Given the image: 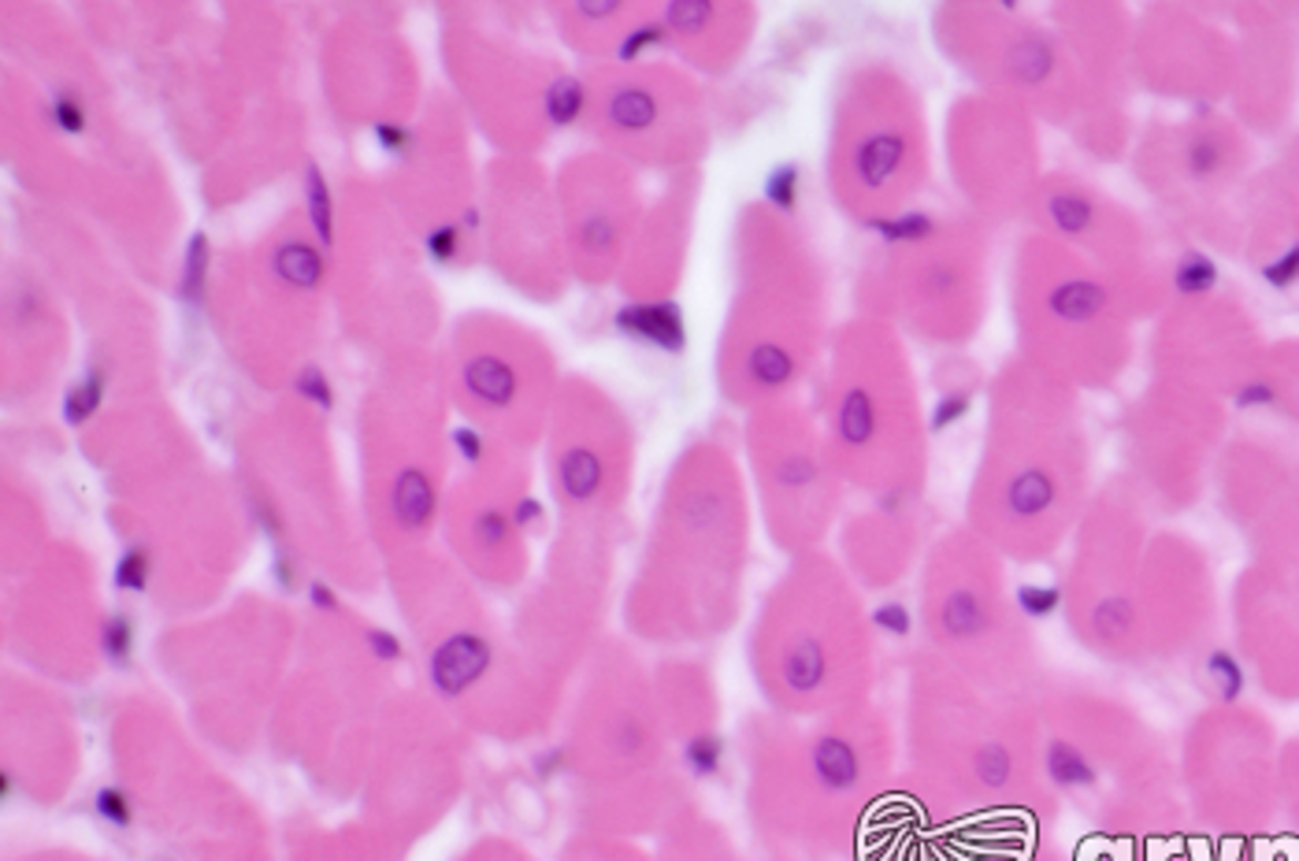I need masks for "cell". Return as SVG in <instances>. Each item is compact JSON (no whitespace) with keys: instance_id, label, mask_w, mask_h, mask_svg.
I'll use <instances>...</instances> for the list:
<instances>
[{"instance_id":"obj_1","label":"cell","mask_w":1299,"mask_h":861,"mask_svg":"<svg viewBox=\"0 0 1299 861\" xmlns=\"http://www.w3.org/2000/svg\"><path fill=\"white\" fill-rule=\"evenodd\" d=\"M1081 390L1006 357L988 382L965 527L1006 565L1051 561L1095 498Z\"/></svg>"},{"instance_id":"obj_2","label":"cell","mask_w":1299,"mask_h":861,"mask_svg":"<svg viewBox=\"0 0 1299 861\" xmlns=\"http://www.w3.org/2000/svg\"><path fill=\"white\" fill-rule=\"evenodd\" d=\"M907 750L913 802L940 824L1036 836L1058 813L1040 776L1029 698L988 695L924 650L910 662Z\"/></svg>"},{"instance_id":"obj_3","label":"cell","mask_w":1299,"mask_h":861,"mask_svg":"<svg viewBox=\"0 0 1299 861\" xmlns=\"http://www.w3.org/2000/svg\"><path fill=\"white\" fill-rule=\"evenodd\" d=\"M1014 357L1081 390H1114L1133 360V327L1155 308L1073 249L1021 230L1010 253Z\"/></svg>"},{"instance_id":"obj_4","label":"cell","mask_w":1299,"mask_h":861,"mask_svg":"<svg viewBox=\"0 0 1299 861\" xmlns=\"http://www.w3.org/2000/svg\"><path fill=\"white\" fill-rule=\"evenodd\" d=\"M1062 583L1070 632L1103 662H1144L1180 632L1174 613L1177 576L1144 524V502L1128 480L1103 483L1073 531Z\"/></svg>"},{"instance_id":"obj_5","label":"cell","mask_w":1299,"mask_h":861,"mask_svg":"<svg viewBox=\"0 0 1299 861\" xmlns=\"http://www.w3.org/2000/svg\"><path fill=\"white\" fill-rule=\"evenodd\" d=\"M924 654L995 698L1025 701L1043 684L1036 635L1006 583V561L965 524L921 557Z\"/></svg>"},{"instance_id":"obj_6","label":"cell","mask_w":1299,"mask_h":861,"mask_svg":"<svg viewBox=\"0 0 1299 861\" xmlns=\"http://www.w3.org/2000/svg\"><path fill=\"white\" fill-rule=\"evenodd\" d=\"M1029 714L1051 799L1099 836H1133L1158 788V754L1144 720L1092 684H1040Z\"/></svg>"},{"instance_id":"obj_7","label":"cell","mask_w":1299,"mask_h":861,"mask_svg":"<svg viewBox=\"0 0 1299 861\" xmlns=\"http://www.w3.org/2000/svg\"><path fill=\"white\" fill-rule=\"evenodd\" d=\"M828 461L872 498H924L929 420L910 346L883 320H861L839 346L828 401Z\"/></svg>"},{"instance_id":"obj_8","label":"cell","mask_w":1299,"mask_h":861,"mask_svg":"<svg viewBox=\"0 0 1299 861\" xmlns=\"http://www.w3.org/2000/svg\"><path fill=\"white\" fill-rule=\"evenodd\" d=\"M869 271L872 320L913 346L965 349L981 335L992 294L988 227L965 212H907L883 223Z\"/></svg>"},{"instance_id":"obj_9","label":"cell","mask_w":1299,"mask_h":861,"mask_svg":"<svg viewBox=\"0 0 1299 861\" xmlns=\"http://www.w3.org/2000/svg\"><path fill=\"white\" fill-rule=\"evenodd\" d=\"M932 183V131L921 90L896 63L872 60L850 71L839 93L832 186L866 227L907 216Z\"/></svg>"},{"instance_id":"obj_10","label":"cell","mask_w":1299,"mask_h":861,"mask_svg":"<svg viewBox=\"0 0 1299 861\" xmlns=\"http://www.w3.org/2000/svg\"><path fill=\"white\" fill-rule=\"evenodd\" d=\"M932 41L973 90L1017 101L1040 123L1070 131L1077 115V79L1062 34L1047 16L1017 4L958 0L932 12Z\"/></svg>"},{"instance_id":"obj_11","label":"cell","mask_w":1299,"mask_h":861,"mask_svg":"<svg viewBox=\"0 0 1299 861\" xmlns=\"http://www.w3.org/2000/svg\"><path fill=\"white\" fill-rule=\"evenodd\" d=\"M1040 120L1025 104L995 93H962L943 120V161L962 212L988 230L1025 223L1047 175Z\"/></svg>"},{"instance_id":"obj_12","label":"cell","mask_w":1299,"mask_h":861,"mask_svg":"<svg viewBox=\"0 0 1299 861\" xmlns=\"http://www.w3.org/2000/svg\"><path fill=\"white\" fill-rule=\"evenodd\" d=\"M1047 19L1062 34L1077 79V115L1070 142L1099 164H1117L1133 148L1128 123V45L1133 19L1117 4H1058Z\"/></svg>"},{"instance_id":"obj_13","label":"cell","mask_w":1299,"mask_h":861,"mask_svg":"<svg viewBox=\"0 0 1299 861\" xmlns=\"http://www.w3.org/2000/svg\"><path fill=\"white\" fill-rule=\"evenodd\" d=\"M1025 230L1054 238L1077 257L1133 286L1155 301V275L1147 260L1144 223L1117 201L1111 189L1066 167H1047L1025 216Z\"/></svg>"},{"instance_id":"obj_14","label":"cell","mask_w":1299,"mask_h":861,"mask_svg":"<svg viewBox=\"0 0 1299 861\" xmlns=\"http://www.w3.org/2000/svg\"><path fill=\"white\" fill-rule=\"evenodd\" d=\"M869 616L855 609L843 591L787 621V635L773 654L776 687L791 701H839L866 695L872 646Z\"/></svg>"},{"instance_id":"obj_15","label":"cell","mask_w":1299,"mask_h":861,"mask_svg":"<svg viewBox=\"0 0 1299 861\" xmlns=\"http://www.w3.org/2000/svg\"><path fill=\"white\" fill-rule=\"evenodd\" d=\"M1128 156L1141 186L1166 205L1221 194L1244 164L1237 134L1218 120L1158 123L1141 134Z\"/></svg>"},{"instance_id":"obj_16","label":"cell","mask_w":1299,"mask_h":861,"mask_svg":"<svg viewBox=\"0 0 1299 861\" xmlns=\"http://www.w3.org/2000/svg\"><path fill=\"white\" fill-rule=\"evenodd\" d=\"M602 123L621 142H657L665 134H687V104L654 74H624L602 93Z\"/></svg>"},{"instance_id":"obj_17","label":"cell","mask_w":1299,"mask_h":861,"mask_svg":"<svg viewBox=\"0 0 1299 861\" xmlns=\"http://www.w3.org/2000/svg\"><path fill=\"white\" fill-rule=\"evenodd\" d=\"M765 483L769 491L787 502L791 509H802L814 498H825L832 486V461H825V453L806 439H787L780 442V450L769 453L765 461Z\"/></svg>"},{"instance_id":"obj_18","label":"cell","mask_w":1299,"mask_h":861,"mask_svg":"<svg viewBox=\"0 0 1299 861\" xmlns=\"http://www.w3.org/2000/svg\"><path fill=\"white\" fill-rule=\"evenodd\" d=\"M491 643L475 632H457L450 635L439 650L431 654V684L434 690H442L446 698L464 695L468 687L479 684V676L491 668Z\"/></svg>"},{"instance_id":"obj_19","label":"cell","mask_w":1299,"mask_h":861,"mask_svg":"<svg viewBox=\"0 0 1299 861\" xmlns=\"http://www.w3.org/2000/svg\"><path fill=\"white\" fill-rule=\"evenodd\" d=\"M605 480H610V468H605L602 450H594V445L580 442V445H569V450L561 453L558 486H561V494L569 498V502H576V505L594 502V498L602 494Z\"/></svg>"},{"instance_id":"obj_20","label":"cell","mask_w":1299,"mask_h":861,"mask_svg":"<svg viewBox=\"0 0 1299 861\" xmlns=\"http://www.w3.org/2000/svg\"><path fill=\"white\" fill-rule=\"evenodd\" d=\"M613 324L621 327V331L646 338V342H654V346H665V349L684 346V324H679V312L673 301H635V305L621 308Z\"/></svg>"},{"instance_id":"obj_21","label":"cell","mask_w":1299,"mask_h":861,"mask_svg":"<svg viewBox=\"0 0 1299 861\" xmlns=\"http://www.w3.org/2000/svg\"><path fill=\"white\" fill-rule=\"evenodd\" d=\"M464 390L483 406H509L516 398V371L505 357L479 353L464 365Z\"/></svg>"},{"instance_id":"obj_22","label":"cell","mask_w":1299,"mask_h":861,"mask_svg":"<svg viewBox=\"0 0 1299 861\" xmlns=\"http://www.w3.org/2000/svg\"><path fill=\"white\" fill-rule=\"evenodd\" d=\"M390 509L401 527H423L434 513V486L420 468H401L390 486Z\"/></svg>"},{"instance_id":"obj_23","label":"cell","mask_w":1299,"mask_h":861,"mask_svg":"<svg viewBox=\"0 0 1299 861\" xmlns=\"http://www.w3.org/2000/svg\"><path fill=\"white\" fill-rule=\"evenodd\" d=\"M272 271L279 275L283 283L297 286V290H316V286L324 283L327 264H324V257H319V249L313 246V242L286 238L272 253Z\"/></svg>"},{"instance_id":"obj_24","label":"cell","mask_w":1299,"mask_h":861,"mask_svg":"<svg viewBox=\"0 0 1299 861\" xmlns=\"http://www.w3.org/2000/svg\"><path fill=\"white\" fill-rule=\"evenodd\" d=\"M583 109H587V86L572 74H561L542 90V115L553 126H572L583 115Z\"/></svg>"},{"instance_id":"obj_25","label":"cell","mask_w":1299,"mask_h":861,"mask_svg":"<svg viewBox=\"0 0 1299 861\" xmlns=\"http://www.w3.org/2000/svg\"><path fill=\"white\" fill-rule=\"evenodd\" d=\"M305 201H308V223H313L319 246H335V205L327 178L316 164L305 167Z\"/></svg>"},{"instance_id":"obj_26","label":"cell","mask_w":1299,"mask_h":861,"mask_svg":"<svg viewBox=\"0 0 1299 861\" xmlns=\"http://www.w3.org/2000/svg\"><path fill=\"white\" fill-rule=\"evenodd\" d=\"M101 401H104V371L93 368L68 390V398H63V420L68 423L90 420L101 409Z\"/></svg>"},{"instance_id":"obj_27","label":"cell","mask_w":1299,"mask_h":861,"mask_svg":"<svg viewBox=\"0 0 1299 861\" xmlns=\"http://www.w3.org/2000/svg\"><path fill=\"white\" fill-rule=\"evenodd\" d=\"M208 238L205 234H194L186 246V260H183V279H178V294H183V301L197 305L201 294H205V279H208Z\"/></svg>"},{"instance_id":"obj_28","label":"cell","mask_w":1299,"mask_h":861,"mask_svg":"<svg viewBox=\"0 0 1299 861\" xmlns=\"http://www.w3.org/2000/svg\"><path fill=\"white\" fill-rule=\"evenodd\" d=\"M1207 676H1210L1214 690H1218V698L1232 701V698L1240 695V687H1244V668H1240V662H1237L1232 654L1214 650V654L1207 657Z\"/></svg>"},{"instance_id":"obj_29","label":"cell","mask_w":1299,"mask_h":861,"mask_svg":"<svg viewBox=\"0 0 1299 861\" xmlns=\"http://www.w3.org/2000/svg\"><path fill=\"white\" fill-rule=\"evenodd\" d=\"M720 754H724V742L706 731V736H691L687 747H684V761L687 769L695 776H713L720 769Z\"/></svg>"},{"instance_id":"obj_30","label":"cell","mask_w":1299,"mask_h":861,"mask_svg":"<svg viewBox=\"0 0 1299 861\" xmlns=\"http://www.w3.org/2000/svg\"><path fill=\"white\" fill-rule=\"evenodd\" d=\"M131 646H134V628L126 616H109L101 628V650L109 662L115 665H126V657H131Z\"/></svg>"},{"instance_id":"obj_31","label":"cell","mask_w":1299,"mask_h":861,"mask_svg":"<svg viewBox=\"0 0 1299 861\" xmlns=\"http://www.w3.org/2000/svg\"><path fill=\"white\" fill-rule=\"evenodd\" d=\"M149 583V554L142 546H131L115 561V587L120 591H145Z\"/></svg>"},{"instance_id":"obj_32","label":"cell","mask_w":1299,"mask_h":861,"mask_svg":"<svg viewBox=\"0 0 1299 861\" xmlns=\"http://www.w3.org/2000/svg\"><path fill=\"white\" fill-rule=\"evenodd\" d=\"M294 390L308 401H316L319 409H331L335 406V390H331V379L324 376L316 365H308L301 376L294 379Z\"/></svg>"},{"instance_id":"obj_33","label":"cell","mask_w":1299,"mask_h":861,"mask_svg":"<svg viewBox=\"0 0 1299 861\" xmlns=\"http://www.w3.org/2000/svg\"><path fill=\"white\" fill-rule=\"evenodd\" d=\"M49 115L63 134H82V126H86V109H82V101L74 93H57Z\"/></svg>"},{"instance_id":"obj_34","label":"cell","mask_w":1299,"mask_h":861,"mask_svg":"<svg viewBox=\"0 0 1299 861\" xmlns=\"http://www.w3.org/2000/svg\"><path fill=\"white\" fill-rule=\"evenodd\" d=\"M428 257L434 264H450L457 253H461V227H453V223H442V227L428 230Z\"/></svg>"},{"instance_id":"obj_35","label":"cell","mask_w":1299,"mask_h":861,"mask_svg":"<svg viewBox=\"0 0 1299 861\" xmlns=\"http://www.w3.org/2000/svg\"><path fill=\"white\" fill-rule=\"evenodd\" d=\"M98 813L104 817V821H112L115 828H126V824H131V817H134L131 813V799H126L120 788H101Z\"/></svg>"},{"instance_id":"obj_36","label":"cell","mask_w":1299,"mask_h":861,"mask_svg":"<svg viewBox=\"0 0 1299 861\" xmlns=\"http://www.w3.org/2000/svg\"><path fill=\"white\" fill-rule=\"evenodd\" d=\"M475 539L483 542V546H498V542L509 539V520L498 513V509H483V513L475 516Z\"/></svg>"},{"instance_id":"obj_37","label":"cell","mask_w":1299,"mask_h":861,"mask_svg":"<svg viewBox=\"0 0 1299 861\" xmlns=\"http://www.w3.org/2000/svg\"><path fill=\"white\" fill-rule=\"evenodd\" d=\"M376 142H379V148H382V153H390V156H401V153H409V145H412V134L405 131L401 123H376Z\"/></svg>"},{"instance_id":"obj_38","label":"cell","mask_w":1299,"mask_h":861,"mask_svg":"<svg viewBox=\"0 0 1299 861\" xmlns=\"http://www.w3.org/2000/svg\"><path fill=\"white\" fill-rule=\"evenodd\" d=\"M368 646H371V654L382 657V662H398L401 657L398 635H390L387 628H368Z\"/></svg>"},{"instance_id":"obj_39","label":"cell","mask_w":1299,"mask_h":861,"mask_svg":"<svg viewBox=\"0 0 1299 861\" xmlns=\"http://www.w3.org/2000/svg\"><path fill=\"white\" fill-rule=\"evenodd\" d=\"M453 442H457V450H461L468 461H475L479 453H483V442H479V434L475 431H468V428H457L453 431Z\"/></svg>"},{"instance_id":"obj_40","label":"cell","mask_w":1299,"mask_h":861,"mask_svg":"<svg viewBox=\"0 0 1299 861\" xmlns=\"http://www.w3.org/2000/svg\"><path fill=\"white\" fill-rule=\"evenodd\" d=\"M308 598H313L316 609H338L335 591H331V587H324V583H313V587H308Z\"/></svg>"},{"instance_id":"obj_41","label":"cell","mask_w":1299,"mask_h":861,"mask_svg":"<svg viewBox=\"0 0 1299 861\" xmlns=\"http://www.w3.org/2000/svg\"><path fill=\"white\" fill-rule=\"evenodd\" d=\"M528 520H539V502H520L516 505V524H528Z\"/></svg>"},{"instance_id":"obj_42","label":"cell","mask_w":1299,"mask_h":861,"mask_svg":"<svg viewBox=\"0 0 1299 861\" xmlns=\"http://www.w3.org/2000/svg\"><path fill=\"white\" fill-rule=\"evenodd\" d=\"M464 227H472V230L479 227V216H475V212H464Z\"/></svg>"}]
</instances>
